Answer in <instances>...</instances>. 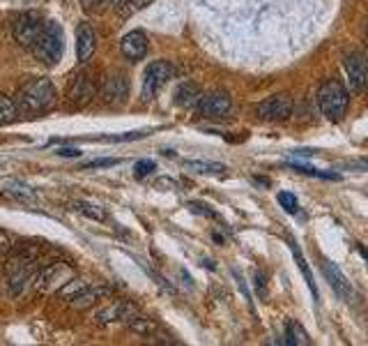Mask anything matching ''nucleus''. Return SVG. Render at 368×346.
<instances>
[{"mask_svg":"<svg viewBox=\"0 0 368 346\" xmlns=\"http://www.w3.org/2000/svg\"><path fill=\"white\" fill-rule=\"evenodd\" d=\"M290 169H295L297 173H304V176H313V178H325V180H341L338 173H329V171H318L313 167H306V164H300V162H290L288 164Z\"/></svg>","mask_w":368,"mask_h":346,"instance_id":"393cba45","label":"nucleus"},{"mask_svg":"<svg viewBox=\"0 0 368 346\" xmlns=\"http://www.w3.org/2000/svg\"><path fill=\"white\" fill-rule=\"evenodd\" d=\"M288 245H290V249H293V256H295V261H297V268H300V270H302V275H304V282L309 284V289H311V293H313V298L318 300V287H315L313 273H311L309 263H306V258H304V254H302V249L297 247V242H295L293 238L288 240Z\"/></svg>","mask_w":368,"mask_h":346,"instance_id":"f3484780","label":"nucleus"},{"mask_svg":"<svg viewBox=\"0 0 368 346\" xmlns=\"http://www.w3.org/2000/svg\"><path fill=\"white\" fill-rule=\"evenodd\" d=\"M120 164V160H113V157H102V160H92L83 164V169H106V167H116Z\"/></svg>","mask_w":368,"mask_h":346,"instance_id":"7c9ffc66","label":"nucleus"},{"mask_svg":"<svg viewBox=\"0 0 368 346\" xmlns=\"http://www.w3.org/2000/svg\"><path fill=\"white\" fill-rule=\"evenodd\" d=\"M322 273H325L329 287L336 291L338 298L352 300V284L348 282V277L343 275V270H341L336 263H331V261H327V258H325V261H322Z\"/></svg>","mask_w":368,"mask_h":346,"instance_id":"ddd939ff","label":"nucleus"},{"mask_svg":"<svg viewBox=\"0 0 368 346\" xmlns=\"http://www.w3.org/2000/svg\"><path fill=\"white\" fill-rule=\"evenodd\" d=\"M345 72L350 85L355 93L368 90V54L366 51H355V54L345 56Z\"/></svg>","mask_w":368,"mask_h":346,"instance_id":"6e6552de","label":"nucleus"},{"mask_svg":"<svg viewBox=\"0 0 368 346\" xmlns=\"http://www.w3.org/2000/svg\"><path fill=\"white\" fill-rule=\"evenodd\" d=\"M81 3H83L85 10H97V7L106 3V0H81Z\"/></svg>","mask_w":368,"mask_h":346,"instance_id":"c9c22d12","label":"nucleus"},{"mask_svg":"<svg viewBox=\"0 0 368 346\" xmlns=\"http://www.w3.org/2000/svg\"><path fill=\"white\" fill-rule=\"evenodd\" d=\"M145 132H125L116 136H97V138H87V141H104V143H125V141H136V138H143Z\"/></svg>","mask_w":368,"mask_h":346,"instance_id":"bb28decb","label":"nucleus"},{"mask_svg":"<svg viewBox=\"0 0 368 346\" xmlns=\"http://www.w3.org/2000/svg\"><path fill=\"white\" fill-rule=\"evenodd\" d=\"M157 187H168V189H178L180 185H178V180H173V178H159V180H157V183H154Z\"/></svg>","mask_w":368,"mask_h":346,"instance_id":"72a5a7b5","label":"nucleus"},{"mask_svg":"<svg viewBox=\"0 0 368 346\" xmlns=\"http://www.w3.org/2000/svg\"><path fill=\"white\" fill-rule=\"evenodd\" d=\"M187 208L191 213H196V215H203V217H209V220H219V215L212 210V208L209 205H205V203H198V201H189L187 203Z\"/></svg>","mask_w":368,"mask_h":346,"instance_id":"c85d7f7f","label":"nucleus"},{"mask_svg":"<svg viewBox=\"0 0 368 346\" xmlns=\"http://www.w3.org/2000/svg\"><path fill=\"white\" fill-rule=\"evenodd\" d=\"M3 187H5V192L14 194L16 198H23V201H32V198L37 196V192H35L30 185H25L21 180H14V178L3 180Z\"/></svg>","mask_w":368,"mask_h":346,"instance_id":"4be33fe9","label":"nucleus"},{"mask_svg":"<svg viewBox=\"0 0 368 346\" xmlns=\"http://www.w3.org/2000/svg\"><path fill=\"white\" fill-rule=\"evenodd\" d=\"M157 169V164L152 160H138L134 164V173H136V178H147L150 173Z\"/></svg>","mask_w":368,"mask_h":346,"instance_id":"c756f323","label":"nucleus"},{"mask_svg":"<svg viewBox=\"0 0 368 346\" xmlns=\"http://www.w3.org/2000/svg\"><path fill=\"white\" fill-rule=\"evenodd\" d=\"M200 97H203V93H200V88L196 83L191 81H184L178 85V90H175V104L182 109H196Z\"/></svg>","mask_w":368,"mask_h":346,"instance_id":"dca6fc26","label":"nucleus"},{"mask_svg":"<svg viewBox=\"0 0 368 346\" xmlns=\"http://www.w3.org/2000/svg\"><path fill=\"white\" fill-rule=\"evenodd\" d=\"M85 289H87V284L83 280H69V282L63 284V287H60L58 293H60V298H65V300L72 302L78 296V293H83Z\"/></svg>","mask_w":368,"mask_h":346,"instance_id":"a878e982","label":"nucleus"},{"mask_svg":"<svg viewBox=\"0 0 368 346\" xmlns=\"http://www.w3.org/2000/svg\"><path fill=\"white\" fill-rule=\"evenodd\" d=\"M10 245H12V242H10V238H7V233L0 231V254L7 252V249H10Z\"/></svg>","mask_w":368,"mask_h":346,"instance_id":"f704fd0d","label":"nucleus"},{"mask_svg":"<svg viewBox=\"0 0 368 346\" xmlns=\"http://www.w3.org/2000/svg\"><path fill=\"white\" fill-rule=\"evenodd\" d=\"M276 201H278V205H281L286 213H290V215L297 213V196L295 194H290V192H278Z\"/></svg>","mask_w":368,"mask_h":346,"instance_id":"cd10ccee","label":"nucleus"},{"mask_svg":"<svg viewBox=\"0 0 368 346\" xmlns=\"http://www.w3.org/2000/svg\"><path fill=\"white\" fill-rule=\"evenodd\" d=\"M125 326L129 328L131 333H136V335H143V337H152V335H154L157 330H159V326H157V323L152 321V318H147V316H141V314H138V311H136L134 316L129 318V321H127Z\"/></svg>","mask_w":368,"mask_h":346,"instance_id":"6ab92c4d","label":"nucleus"},{"mask_svg":"<svg viewBox=\"0 0 368 346\" xmlns=\"http://www.w3.org/2000/svg\"><path fill=\"white\" fill-rule=\"evenodd\" d=\"M150 0H127V5H131V10L129 12H134V10H141V7H145Z\"/></svg>","mask_w":368,"mask_h":346,"instance_id":"e433bc0d","label":"nucleus"},{"mask_svg":"<svg viewBox=\"0 0 368 346\" xmlns=\"http://www.w3.org/2000/svg\"><path fill=\"white\" fill-rule=\"evenodd\" d=\"M16 114H19V109H16V102H12L10 97H5V95H0V125L14 123Z\"/></svg>","mask_w":368,"mask_h":346,"instance_id":"b1692460","label":"nucleus"},{"mask_svg":"<svg viewBox=\"0 0 368 346\" xmlns=\"http://www.w3.org/2000/svg\"><path fill=\"white\" fill-rule=\"evenodd\" d=\"M56 155H60V157H81V150L78 148H58Z\"/></svg>","mask_w":368,"mask_h":346,"instance_id":"473e14b6","label":"nucleus"},{"mask_svg":"<svg viewBox=\"0 0 368 346\" xmlns=\"http://www.w3.org/2000/svg\"><path fill=\"white\" fill-rule=\"evenodd\" d=\"M256 282H258V291H260V296H262V291H265V275H262L260 270L256 273Z\"/></svg>","mask_w":368,"mask_h":346,"instance_id":"4c0bfd02","label":"nucleus"},{"mask_svg":"<svg viewBox=\"0 0 368 346\" xmlns=\"http://www.w3.org/2000/svg\"><path fill=\"white\" fill-rule=\"evenodd\" d=\"M357 249H359V252H362V256L368 261V252H366V247H364V245H359V242H357Z\"/></svg>","mask_w":368,"mask_h":346,"instance_id":"58836bf2","label":"nucleus"},{"mask_svg":"<svg viewBox=\"0 0 368 346\" xmlns=\"http://www.w3.org/2000/svg\"><path fill=\"white\" fill-rule=\"evenodd\" d=\"M106 3H109V5H120L122 0H106Z\"/></svg>","mask_w":368,"mask_h":346,"instance_id":"ea45409f","label":"nucleus"},{"mask_svg":"<svg viewBox=\"0 0 368 346\" xmlns=\"http://www.w3.org/2000/svg\"><path fill=\"white\" fill-rule=\"evenodd\" d=\"M147 49H150V44H147L145 32H141V30L127 32L125 37H122V42H120L122 56H125L127 60H131V63H138V60H143L147 56Z\"/></svg>","mask_w":368,"mask_h":346,"instance_id":"9b49d317","label":"nucleus"},{"mask_svg":"<svg viewBox=\"0 0 368 346\" xmlns=\"http://www.w3.org/2000/svg\"><path fill=\"white\" fill-rule=\"evenodd\" d=\"M99 97L104 104H109V107H120V104H125L129 97V79L122 72L106 76L102 83Z\"/></svg>","mask_w":368,"mask_h":346,"instance_id":"1a4fd4ad","label":"nucleus"},{"mask_svg":"<svg viewBox=\"0 0 368 346\" xmlns=\"http://www.w3.org/2000/svg\"><path fill=\"white\" fill-rule=\"evenodd\" d=\"M42 16L37 12H21L14 16V23H12V32H14V40L19 42L21 47L25 49H32L35 42H37L39 32H42Z\"/></svg>","mask_w":368,"mask_h":346,"instance_id":"423d86ee","label":"nucleus"},{"mask_svg":"<svg viewBox=\"0 0 368 346\" xmlns=\"http://www.w3.org/2000/svg\"><path fill=\"white\" fill-rule=\"evenodd\" d=\"M94 49H97V35H94L90 23L81 21L76 28V60L81 65H85L87 60L92 58Z\"/></svg>","mask_w":368,"mask_h":346,"instance_id":"f8f14e48","label":"nucleus"},{"mask_svg":"<svg viewBox=\"0 0 368 346\" xmlns=\"http://www.w3.org/2000/svg\"><path fill=\"white\" fill-rule=\"evenodd\" d=\"M233 275H235V280H238V284H240V291L244 293V300L249 302V309L253 311V314H256V309H253V300H251V293H249V289H247V284H244L242 275H240L238 270H233Z\"/></svg>","mask_w":368,"mask_h":346,"instance_id":"2f4dec72","label":"nucleus"},{"mask_svg":"<svg viewBox=\"0 0 368 346\" xmlns=\"http://www.w3.org/2000/svg\"><path fill=\"white\" fill-rule=\"evenodd\" d=\"M366 37H368V23H366Z\"/></svg>","mask_w":368,"mask_h":346,"instance_id":"a19ab883","label":"nucleus"},{"mask_svg":"<svg viewBox=\"0 0 368 346\" xmlns=\"http://www.w3.org/2000/svg\"><path fill=\"white\" fill-rule=\"evenodd\" d=\"M111 293V289H106V287H94V289H85L83 293H78V296L72 300V305L74 307H78V309H85V307H90V305H94V302L97 300H102V298H106Z\"/></svg>","mask_w":368,"mask_h":346,"instance_id":"aec40b11","label":"nucleus"},{"mask_svg":"<svg viewBox=\"0 0 368 346\" xmlns=\"http://www.w3.org/2000/svg\"><path fill=\"white\" fill-rule=\"evenodd\" d=\"M67 273V266L65 263H49V266H42L37 273L32 275V284L37 291H47L51 289L54 284L58 282V277Z\"/></svg>","mask_w":368,"mask_h":346,"instance_id":"4468645a","label":"nucleus"},{"mask_svg":"<svg viewBox=\"0 0 368 346\" xmlns=\"http://www.w3.org/2000/svg\"><path fill=\"white\" fill-rule=\"evenodd\" d=\"M233 109V100L226 90H212L200 97L196 111L207 120H223Z\"/></svg>","mask_w":368,"mask_h":346,"instance_id":"0eeeda50","label":"nucleus"},{"mask_svg":"<svg viewBox=\"0 0 368 346\" xmlns=\"http://www.w3.org/2000/svg\"><path fill=\"white\" fill-rule=\"evenodd\" d=\"M295 102L288 93H276L271 97L256 104V116L262 123H283L293 116Z\"/></svg>","mask_w":368,"mask_h":346,"instance_id":"20e7f679","label":"nucleus"},{"mask_svg":"<svg viewBox=\"0 0 368 346\" xmlns=\"http://www.w3.org/2000/svg\"><path fill=\"white\" fill-rule=\"evenodd\" d=\"M318 107H320V114L327 120H331V123L343 120V116L348 114V107H350V93L343 85V81L329 79L322 83L318 90Z\"/></svg>","mask_w":368,"mask_h":346,"instance_id":"7ed1b4c3","label":"nucleus"},{"mask_svg":"<svg viewBox=\"0 0 368 346\" xmlns=\"http://www.w3.org/2000/svg\"><path fill=\"white\" fill-rule=\"evenodd\" d=\"M94 95H97V88H94L92 76L87 72L76 74L72 79V83H69V88H67V100L76 109H81V107H85V104H90Z\"/></svg>","mask_w":368,"mask_h":346,"instance_id":"9d476101","label":"nucleus"},{"mask_svg":"<svg viewBox=\"0 0 368 346\" xmlns=\"http://www.w3.org/2000/svg\"><path fill=\"white\" fill-rule=\"evenodd\" d=\"M58 97L56 85L47 76H39V79H30L23 85L16 95V109L21 114H42L54 107V102Z\"/></svg>","mask_w":368,"mask_h":346,"instance_id":"f257e3e1","label":"nucleus"},{"mask_svg":"<svg viewBox=\"0 0 368 346\" xmlns=\"http://www.w3.org/2000/svg\"><path fill=\"white\" fill-rule=\"evenodd\" d=\"M286 344H290V346H309L311 340H309V335H306L304 328L297 323V321H288L286 323Z\"/></svg>","mask_w":368,"mask_h":346,"instance_id":"412c9836","label":"nucleus"},{"mask_svg":"<svg viewBox=\"0 0 368 346\" xmlns=\"http://www.w3.org/2000/svg\"><path fill=\"white\" fill-rule=\"evenodd\" d=\"M187 171L191 173H198V176H226L228 173V167L219 162H200V160H194V162H187L184 164Z\"/></svg>","mask_w":368,"mask_h":346,"instance_id":"a211bd4d","label":"nucleus"},{"mask_svg":"<svg viewBox=\"0 0 368 346\" xmlns=\"http://www.w3.org/2000/svg\"><path fill=\"white\" fill-rule=\"evenodd\" d=\"M32 54H35V58L39 60V63H44L47 67H56L60 60H63L65 30H63V25H60V21H56V19L44 21L39 37L32 47Z\"/></svg>","mask_w":368,"mask_h":346,"instance_id":"f03ea898","label":"nucleus"},{"mask_svg":"<svg viewBox=\"0 0 368 346\" xmlns=\"http://www.w3.org/2000/svg\"><path fill=\"white\" fill-rule=\"evenodd\" d=\"M72 208L76 213L85 215L87 220H94V222H104L106 220V210L104 208H99L97 203H90V201H74Z\"/></svg>","mask_w":368,"mask_h":346,"instance_id":"5701e85b","label":"nucleus"},{"mask_svg":"<svg viewBox=\"0 0 368 346\" xmlns=\"http://www.w3.org/2000/svg\"><path fill=\"white\" fill-rule=\"evenodd\" d=\"M136 314V307L129 305V302H113V305H109L106 309H102L97 314V321L99 323H127L131 316Z\"/></svg>","mask_w":368,"mask_h":346,"instance_id":"2eb2a0df","label":"nucleus"},{"mask_svg":"<svg viewBox=\"0 0 368 346\" xmlns=\"http://www.w3.org/2000/svg\"><path fill=\"white\" fill-rule=\"evenodd\" d=\"M173 74H175V69L168 60H154V63L147 65L145 74H143V90H141L143 102L154 100L164 85L173 79Z\"/></svg>","mask_w":368,"mask_h":346,"instance_id":"39448f33","label":"nucleus"}]
</instances>
